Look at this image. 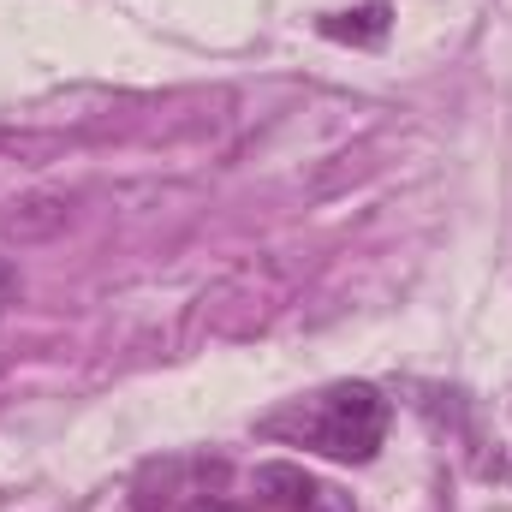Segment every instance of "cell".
<instances>
[{"mask_svg":"<svg viewBox=\"0 0 512 512\" xmlns=\"http://www.w3.org/2000/svg\"><path fill=\"white\" fill-rule=\"evenodd\" d=\"M262 435L310 447L334 465H370L387 441V399L370 382H334L310 399H298L292 411L268 417Z\"/></svg>","mask_w":512,"mask_h":512,"instance_id":"6da1fadb","label":"cell"},{"mask_svg":"<svg viewBox=\"0 0 512 512\" xmlns=\"http://www.w3.org/2000/svg\"><path fill=\"white\" fill-rule=\"evenodd\" d=\"M387 24H393V12H387L382 0H370V6H352V12H328V18H322V36L376 48V42L387 36Z\"/></svg>","mask_w":512,"mask_h":512,"instance_id":"7a4b0ae2","label":"cell"},{"mask_svg":"<svg viewBox=\"0 0 512 512\" xmlns=\"http://www.w3.org/2000/svg\"><path fill=\"white\" fill-rule=\"evenodd\" d=\"M18 304V262L12 256H0V316Z\"/></svg>","mask_w":512,"mask_h":512,"instance_id":"3957f363","label":"cell"},{"mask_svg":"<svg viewBox=\"0 0 512 512\" xmlns=\"http://www.w3.org/2000/svg\"><path fill=\"white\" fill-rule=\"evenodd\" d=\"M310 512H340V507H328V501H322V495H316V507H310Z\"/></svg>","mask_w":512,"mask_h":512,"instance_id":"277c9868","label":"cell"}]
</instances>
